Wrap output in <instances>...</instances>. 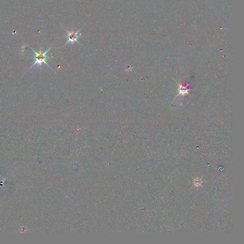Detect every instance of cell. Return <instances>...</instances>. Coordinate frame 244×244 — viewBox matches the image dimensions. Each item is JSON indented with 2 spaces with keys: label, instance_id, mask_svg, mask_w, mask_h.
<instances>
[{
  "label": "cell",
  "instance_id": "7a4b0ae2",
  "mask_svg": "<svg viewBox=\"0 0 244 244\" xmlns=\"http://www.w3.org/2000/svg\"><path fill=\"white\" fill-rule=\"evenodd\" d=\"M66 31L67 33H68V35L66 36V37L68 38V40H67L65 45H66L68 43H70L71 45H73L74 42H76L77 43H78L79 44L81 45V44L77 40L78 38L81 36V33H80L79 34H78L79 33L80 31V29L78 31H77L76 32H74V31H68V30H66Z\"/></svg>",
  "mask_w": 244,
  "mask_h": 244
},
{
  "label": "cell",
  "instance_id": "6da1fadb",
  "mask_svg": "<svg viewBox=\"0 0 244 244\" xmlns=\"http://www.w3.org/2000/svg\"><path fill=\"white\" fill-rule=\"evenodd\" d=\"M51 48H52V47H50L48 50H47L45 52H43V53L42 51V48H40V51H39V52H36L33 49H32V50L33 51V52H34V53L35 54V55L33 57V58L35 59V61L34 64H33V65L30 67V69H31L32 67H33L35 65H36L37 68L38 69H41L42 64L43 62H44V64L47 65L50 68H51L52 69V68L49 66V65H48V64L46 62V60L47 59H48V58H53V56L49 57V56H46V53L48 52L49 51V50L51 49ZM52 71H53V70H52Z\"/></svg>",
  "mask_w": 244,
  "mask_h": 244
},
{
  "label": "cell",
  "instance_id": "3957f363",
  "mask_svg": "<svg viewBox=\"0 0 244 244\" xmlns=\"http://www.w3.org/2000/svg\"><path fill=\"white\" fill-rule=\"evenodd\" d=\"M178 91H179L178 96H182L184 97L185 94H189L188 91H189V89L187 88V86H184L183 85H180Z\"/></svg>",
  "mask_w": 244,
  "mask_h": 244
}]
</instances>
